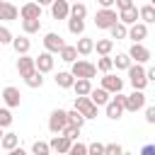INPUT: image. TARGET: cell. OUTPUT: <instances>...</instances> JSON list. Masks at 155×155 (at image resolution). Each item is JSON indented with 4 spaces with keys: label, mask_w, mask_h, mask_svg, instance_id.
Masks as SVG:
<instances>
[{
    "label": "cell",
    "mask_w": 155,
    "mask_h": 155,
    "mask_svg": "<svg viewBox=\"0 0 155 155\" xmlns=\"http://www.w3.org/2000/svg\"><path fill=\"white\" fill-rule=\"evenodd\" d=\"M104 111H107V116L111 121H119L124 116V111H126V94L124 92H114L111 99L104 104Z\"/></svg>",
    "instance_id": "1"
},
{
    "label": "cell",
    "mask_w": 155,
    "mask_h": 155,
    "mask_svg": "<svg viewBox=\"0 0 155 155\" xmlns=\"http://www.w3.org/2000/svg\"><path fill=\"white\" fill-rule=\"evenodd\" d=\"M126 73H128V82H131L133 90H145L148 87V75H145L143 63H131Z\"/></svg>",
    "instance_id": "2"
},
{
    "label": "cell",
    "mask_w": 155,
    "mask_h": 155,
    "mask_svg": "<svg viewBox=\"0 0 155 155\" xmlns=\"http://www.w3.org/2000/svg\"><path fill=\"white\" fill-rule=\"evenodd\" d=\"M114 22H119V12L114 7H99L94 15V27L97 29H109Z\"/></svg>",
    "instance_id": "3"
},
{
    "label": "cell",
    "mask_w": 155,
    "mask_h": 155,
    "mask_svg": "<svg viewBox=\"0 0 155 155\" xmlns=\"http://www.w3.org/2000/svg\"><path fill=\"white\" fill-rule=\"evenodd\" d=\"M70 73L75 75V78H94L97 75V65L94 63H90V61H85V58H75L73 63H70Z\"/></svg>",
    "instance_id": "4"
},
{
    "label": "cell",
    "mask_w": 155,
    "mask_h": 155,
    "mask_svg": "<svg viewBox=\"0 0 155 155\" xmlns=\"http://www.w3.org/2000/svg\"><path fill=\"white\" fill-rule=\"evenodd\" d=\"M75 109L85 119H97V111H99V107L90 99V94H75Z\"/></svg>",
    "instance_id": "5"
},
{
    "label": "cell",
    "mask_w": 155,
    "mask_h": 155,
    "mask_svg": "<svg viewBox=\"0 0 155 155\" xmlns=\"http://www.w3.org/2000/svg\"><path fill=\"white\" fill-rule=\"evenodd\" d=\"M68 124V111L65 109H53L51 116H48V131L51 133H61Z\"/></svg>",
    "instance_id": "6"
},
{
    "label": "cell",
    "mask_w": 155,
    "mask_h": 155,
    "mask_svg": "<svg viewBox=\"0 0 155 155\" xmlns=\"http://www.w3.org/2000/svg\"><path fill=\"white\" fill-rule=\"evenodd\" d=\"M126 53L131 56V61H133V63H148V61H150V51L143 46V41H133V44H131V48H128Z\"/></svg>",
    "instance_id": "7"
},
{
    "label": "cell",
    "mask_w": 155,
    "mask_h": 155,
    "mask_svg": "<svg viewBox=\"0 0 155 155\" xmlns=\"http://www.w3.org/2000/svg\"><path fill=\"white\" fill-rule=\"evenodd\" d=\"M53 56H56V53H51V51H46V48H44V51L34 58L36 70H39V73H51V70H53V65H56V58H53Z\"/></svg>",
    "instance_id": "8"
},
{
    "label": "cell",
    "mask_w": 155,
    "mask_h": 155,
    "mask_svg": "<svg viewBox=\"0 0 155 155\" xmlns=\"http://www.w3.org/2000/svg\"><path fill=\"white\" fill-rule=\"evenodd\" d=\"M140 109H145V94H143V90H133L131 94H126V111H140Z\"/></svg>",
    "instance_id": "9"
},
{
    "label": "cell",
    "mask_w": 155,
    "mask_h": 155,
    "mask_svg": "<svg viewBox=\"0 0 155 155\" xmlns=\"http://www.w3.org/2000/svg\"><path fill=\"white\" fill-rule=\"evenodd\" d=\"M0 99H2V104H5V107L17 109V107H19V102H22V94H19V90H17V87L7 85V87L2 90V94H0Z\"/></svg>",
    "instance_id": "10"
},
{
    "label": "cell",
    "mask_w": 155,
    "mask_h": 155,
    "mask_svg": "<svg viewBox=\"0 0 155 155\" xmlns=\"http://www.w3.org/2000/svg\"><path fill=\"white\" fill-rule=\"evenodd\" d=\"M102 87H104L109 94H114V92H121V90H124V80L109 70V73H104V78H102Z\"/></svg>",
    "instance_id": "11"
},
{
    "label": "cell",
    "mask_w": 155,
    "mask_h": 155,
    "mask_svg": "<svg viewBox=\"0 0 155 155\" xmlns=\"http://www.w3.org/2000/svg\"><path fill=\"white\" fill-rule=\"evenodd\" d=\"M63 46H65V41H63V36H61V34H56V31H48V34H44V48H46V51H51V53H58Z\"/></svg>",
    "instance_id": "12"
},
{
    "label": "cell",
    "mask_w": 155,
    "mask_h": 155,
    "mask_svg": "<svg viewBox=\"0 0 155 155\" xmlns=\"http://www.w3.org/2000/svg\"><path fill=\"white\" fill-rule=\"evenodd\" d=\"M48 7H51V17L53 19H68L70 17V2L68 0H53Z\"/></svg>",
    "instance_id": "13"
},
{
    "label": "cell",
    "mask_w": 155,
    "mask_h": 155,
    "mask_svg": "<svg viewBox=\"0 0 155 155\" xmlns=\"http://www.w3.org/2000/svg\"><path fill=\"white\" fill-rule=\"evenodd\" d=\"M19 19H41V5L34 2H24L19 7Z\"/></svg>",
    "instance_id": "14"
},
{
    "label": "cell",
    "mask_w": 155,
    "mask_h": 155,
    "mask_svg": "<svg viewBox=\"0 0 155 155\" xmlns=\"http://www.w3.org/2000/svg\"><path fill=\"white\" fill-rule=\"evenodd\" d=\"M51 150H56V153H68L70 150V145H73V140L65 136V133H53V138H51Z\"/></svg>",
    "instance_id": "15"
},
{
    "label": "cell",
    "mask_w": 155,
    "mask_h": 155,
    "mask_svg": "<svg viewBox=\"0 0 155 155\" xmlns=\"http://www.w3.org/2000/svg\"><path fill=\"white\" fill-rule=\"evenodd\" d=\"M148 36V24L145 22H133V24H128V36L126 39H131V41H143Z\"/></svg>",
    "instance_id": "16"
},
{
    "label": "cell",
    "mask_w": 155,
    "mask_h": 155,
    "mask_svg": "<svg viewBox=\"0 0 155 155\" xmlns=\"http://www.w3.org/2000/svg\"><path fill=\"white\" fill-rule=\"evenodd\" d=\"M31 70H36V63H34V58H31L29 53H22V56L17 58V73L24 78V75H29Z\"/></svg>",
    "instance_id": "17"
},
{
    "label": "cell",
    "mask_w": 155,
    "mask_h": 155,
    "mask_svg": "<svg viewBox=\"0 0 155 155\" xmlns=\"http://www.w3.org/2000/svg\"><path fill=\"white\" fill-rule=\"evenodd\" d=\"M17 17H19V10H17L12 2L0 0V19H2V22H15Z\"/></svg>",
    "instance_id": "18"
},
{
    "label": "cell",
    "mask_w": 155,
    "mask_h": 155,
    "mask_svg": "<svg viewBox=\"0 0 155 155\" xmlns=\"http://www.w3.org/2000/svg\"><path fill=\"white\" fill-rule=\"evenodd\" d=\"M10 46L15 48V53H17V56H22V53H29V48H31V41H29V34H22V36H15Z\"/></svg>",
    "instance_id": "19"
},
{
    "label": "cell",
    "mask_w": 155,
    "mask_h": 155,
    "mask_svg": "<svg viewBox=\"0 0 155 155\" xmlns=\"http://www.w3.org/2000/svg\"><path fill=\"white\" fill-rule=\"evenodd\" d=\"M53 80H56V85H58L61 90H70V87H73V82H75V75H73L70 70H58Z\"/></svg>",
    "instance_id": "20"
},
{
    "label": "cell",
    "mask_w": 155,
    "mask_h": 155,
    "mask_svg": "<svg viewBox=\"0 0 155 155\" xmlns=\"http://www.w3.org/2000/svg\"><path fill=\"white\" fill-rule=\"evenodd\" d=\"M90 99H92L97 107H104V104L111 99V94H109V92H107V90L99 85V87H92V90H90Z\"/></svg>",
    "instance_id": "21"
},
{
    "label": "cell",
    "mask_w": 155,
    "mask_h": 155,
    "mask_svg": "<svg viewBox=\"0 0 155 155\" xmlns=\"http://www.w3.org/2000/svg\"><path fill=\"white\" fill-rule=\"evenodd\" d=\"M140 17H138V7L136 5H131V7H126V10H119V22H124L126 27L128 24H133V22H138Z\"/></svg>",
    "instance_id": "22"
},
{
    "label": "cell",
    "mask_w": 155,
    "mask_h": 155,
    "mask_svg": "<svg viewBox=\"0 0 155 155\" xmlns=\"http://www.w3.org/2000/svg\"><path fill=\"white\" fill-rule=\"evenodd\" d=\"M75 48H78V53L80 56H90L92 51H94V39H90V36H80L78 39V44H75Z\"/></svg>",
    "instance_id": "23"
},
{
    "label": "cell",
    "mask_w": 155,
    "mask_h": 155,
    "mask_svg": "<svg viewBox=\"0 0 155 155\" xmlns=\"http://www.w3.org/2000/svg\"><path fill=\"white\" fill-rule=\"evenodd\" d=\"M17 145H19V136H17V133H12V131L2 133V138H0V148H2V150L10 153V150H15Z\"/></svg>",
    "instance_id": "24"
},
{
    "label": "cell",
    "mask_w": 155,
    "mask_h": 155,
    "mask_svg": "<svg viewBox=\"0 0 155 155\" xmlns=\"http://www.w3.org/2000/svg\"><path fill=\"white\" fill-rule=\"evenodd\" d=\"M68 31L73 36H82L85 34V19L80 17H68Z\"/></svg>",
    "instance_id": "25"
},
{
    "label": "cell",
    "mask_w": 155,
    "mask_h": 155,
    "mask_svg": "<svg viewBox=\"0 0 155 155\" xmlns=\"http://www.w3.org/2000/svg\"><path fill=\"white\" fill-rule=\"evenodd\" d=\"M109 36H111V39H116V41H121V39H126V36H128V27H126L124 22H114V24L109 27Z\"/></svg>",
    "instance_id": "26"
},
{
    "label": "cell",
    "mask_w": 155,
    "mask_h": 155,
    "mask_svg": "<svg viewBox=\"0 0 155 155\" xmlns=\"http://www.w3.org/2000/svg\"><path fill=\"white\" fill-rule=\"evenodd\" d=\"M94 51L99 53V56H109L111 51H114V39L109 36V39H97L94 41Z\"/></svg>",
    "instance_id": "27"
},
{
    "label": "cell",
    "mask_w": 155,
    "mask_h": 155,
    "mask_svg": "<svg viewBox=\"0 0 155 155\" xmlns=\"http://www.w3.org/2000/svg\"><path fill=\"white\" fill-rule=\"evenodd\" d=\"M78 56H80V53H78V48H75V46H70V44H65V46L58 51V58H61L63 63H73Z\"/></svg>",
    "instance_id": "28"
},
{
    "label": "cell",
    "mask_w": 155,
    "mask_h": 155,
    "mask_svg": "<svg viewBox=\"0 0 155 155\" xmlns=\"http://www.w3.org/2000/svg\"><path fill=\"white\" fill-rule=\"evenodd\" d=\"M24 85H27V87H31V90L41 87V85H44V73H39V70H31L29 75H24Z\"/></svg>",
    "instance_id": "29"
},
{
    "label": "cell",
    "mask_w": 155,
    "mask_h": 155,
    "mask_svg": "<svg viewBox=\"0 0 155 155\" xmlns=\"http://www.w3.org/2000/svg\"><path fill=\"white\" fill-rule=\"evenodd\" d=\"M73 90H75V94H90V90H92V80H90V78H75Z\"/></svg>",
    "instance_id": "30"
},
{
    "label": "cell",
    "mask_w": 155,
    "mask_h": 155,
    "mask_svg": "<svg viewBox=\"0 0 155 155\" xmlns=\"http://www.w3.org/2000/svg\"><path fill=\"white\" fill-rule=\"evenodd\" d=\"M138 17H140L145 24H155V5H143V7H138Z\"/></svg>",
    "instance_id": "31"
},
{
    "label": "cell",
    "mask_w": 155,
    "mask_h": 155,
    "mask_svg": "<svg viewBox=\"0 0 155 155\" xmlns=\"http://www.w3.org/2000/svg\"><path fill=\"white\" fill-rule=\"evenodd\" d=\"M111 61H114V68H116V70H128V65L133 63L126 51H124V53H116V58H111Z\"/></svg>",
    "instance_id": "32"
},
{
    "label": "cell",
    "mask_w": 155,
    "mask_h": 155,
    "mask_svg": "<svg viewBox=\"0 0 155 155\" xmlns=\"http://www.w3.org/2000/svg\"><path fill=\"white\" fill-rule=\"evenodd\" d=\"M70 17H80V19H85V17H87V5L80 2V0L70 2Z\"/></svg>",
    "instance_id": "33"
},
{
    "label": "cell",
    "mask_w": 155,
    "mask_h": 155,
    "mask_svg": "<svg viewBox=\"0 0 155 155\" xmlns=\"http://www.w3.org/2000/svg\"><path fill=\"white\" fill-rule=\"evenodd\" d=\"M41 19H22V31L24 34H39Z\"/></svg>",
    "instance_id": "34"
},
{
    "label": "cell",
    "mask_w": 155,
    "mask_h": 155,
    "mask_svg": "<svg viewBox=\"0 0 155 155\" xmlns=\"http://www.w3.org/2000/svg\"><path fill=\"white\" fill-rule=\"evenodd\" d=\"M85 121H87V119H85V116L75 109V107L68 111V124H75V126H80V128H82V126H85Z\"/></svg>",
    "instance_id": "35"
},
{
    "label": "cell",
    "mask_w": 155,
    "mask_h": 155,
    "mask_svg": "<svg viewBox=\"0 0 155 155\" xmlns=\"http://www.w3.org/2000/svg\"><path fill=\"white\" fill-rule=\"evenodd\" d=\"M114 68V61H111V56H99L97 58V70H102V73H109Z\"/></svg>",
    "instance_id": "36"
},
{
    "label": "cell",
    "mask_w": 155,
    "mask_h": 155,
    "mask_svg": "<svg viewBox=\"0 0 155 155\" xmlns=\"http://www.w3.org/2000/svg\"><path fill=\"white\" fill-rule=\"evenodd\" d=\"M0 126L2 128L12 126V109L10 107H0Z\"/></svg>",
    "instance_id": "37"
},
{
    "label": "cell",
    "mask_w": 155,
    "mask_h": 155,
    "mask_svg": "<svg viewBox=\"0 0 155 155\" xmlns=\"http://www.w3.org/2000/svg\"><path fill=\"white\" fill-rule=\"evenodd\" d=\"M12 39H15V34H12L5 24H0V46H10Z\"/></svg>",
    "instance_id": "38"
},
{
    "label": "cell",
    "mask_w": 155,
    "mask_h": 155,
    "mask_svg": "<svg viewBox=\"0 0 155 155\" xmlns=\"http://www.w3.org/2000/svg\"><path fill=\"white\" fill-rule=\"evenodd\" d=\"M80 131H82V128H80V126H75V124H65V128H63L61 133H65V136H68L70 140H78Z\"/></svg>",
    "instance_id": "39"
},
{
    "label": "cell",
    "mask_w": 155,
    "mask_h": 155,
    "mask_svg": "<svg viewBox=\"0 0 155 155\" xmlns=\"http://www.w3.org/2000/svg\"><path fill=\"white\" fill-rule=\"evenodd\" d=\"M31 153H34V155H48V153H51V145L44 143V140H36V143L31 145Z\"/></svg>",
    "instance_id": "40"
},
{
    "label": "cell",
    "mask_w": 155,
    "mask_h": 155,
    "mask_svg": "<svg viewBox=\"0 0 155 155\" xmlns=\"http://www.w3.org/2000/svg\"><path fill=\"white\" fill-rule=\"evenodd\" d=\"M70 155H87V145L85 143H78V140H73V145H70V150H68Z\"/></svg>",
    "instance_id": "41"
},
{
    "label": "cell",
    "mask_w": 155,
    "mask_h": 155,
    "mask_svg": "<svg viewBox=\"0 0 155 155\" xmlns=\"http://www.w3.org/2000/svg\"><path fill=\"white\" fill-rule=\"evenodd\" d=\"M124 153V148L119 145V143H109V145H104V155H121Z\"/></svg>",
    "instance_id": "42"
},
{
    "label": "cell",
    "mask_w": 155,
    "mask_h": 155,
    "mask_svg": "<svg viewBox=\"0 0 155 155\" xmlns=\"http://www.w3.org/2000/svg\"><path fill=\"white\" fill-rule=\"evenodd\" d=\"M87 153L90 155H104V145L102 143H90L87 145Z\"/></svg>",
    "instance_id": "43"
},
{
    "label": "cell",
    "mask_w": 155,
    "mask_h": 155,
    "mask_svg": "<svg viewBox=\"0 0 155 155\" xmlns=\"http://www.w3.org/2000/svg\"><path fill=\"white\" fill-rule=\"evenodd\" d=\"M145 121L148 124H155V104L153 107H145Z\"/></svg>",
    "instance_id": "44"
},
{
    "label": "cell",
    "mask_w": 155,
    "mask_h": 155,
    "mask_svg": "<svg viewBox=\"0 0 155 155\" xmlns=\"http://www.w3.org/2000/svg\"><path fill=\"white\" fill-rule=\"evenodd\" d=\"M114 5H116V10H126V7H131V5H133V0H116Z\"/></svg>",
    "instance_id": "45"
},
{
    "label": "cell",
    "mask_w": 155,
    "mask_h": 155,
    "mask_svg": "<svg viewBox=\"0 0 155 155\" xmlns=\"http://www.w3.org/2000/svg\"><path fill=\"white\" fill-rule=\"evenodd\" d=\"M140 153H143V155H155V145H145Z\"/></svg>",
    "instance_id": "46"
},
{
    "label": "cell",
    "mask_w": 155,
    "mask_h": 155,
    "mask_svg": "<svg viewBox=\"0 0 155 155\" xmlns=\"http://www.w3.org/2000/svg\"><path fill=\"white\" fill-rule=\"evenodd\" d=\"M145 75H148V82H155V65L150 70H145Z\"/></svg>",
    "instance_id": "47"
},
{
    "label": "cell",
    "mask_w": 155,
    "mask_h": 155,
    "mask_svg": "<svg viewBox=\"0 0 155 155\" xmlns=\"http://www.w3.org/2000/svg\"><path fill=\"white\" fill-rule=\"evenodd\" d=\"M97 2H99V7H114L116 0H97Z\"/></svg>",
    "instance_id": "48"
},
{
    "label": "cell",
    "mask_w": 155,
    "mask_h": 155,
    "mask_svg": "<svg viewBox=\"0 0 155 155\" xmlns=\"http://www.w3.org/2000/svg\"><path fill=\"white\" fill-rule=\"evenodd\" d=\"M36 2H39V5H41V7H44V5H51V2H53V0H36Z\"/></svg>",
    "instance_id": "49"
},
{
    "label": "cell",
    "mask_w": 155,
    "mask_h": 155,
    "mask_svg": "<svg viewBox=\"0 0 155 155\" xmlns=\"http://www.w3.org/2000/svg\"><path fill=\"white\" fill-rule=\"evenodd\" d=\"M2 133H5V128H2V126H0V138H2Z\"/></svg>",
    "instance_id": "50"
},
{
    "label": "cell",
    "mask_w": 155,
    "mask_h": 155,
    "mask_svg": "<svg viewBox=\"0 0 155 155\" xmlns=\"http://www.w3.org/2000/svg\"><path fill=\"white\" fill-rule=\"evenodd\" d=\"M150 5H155V0H150Z\"/></svg>",
    "instance_id": "51"
},
{
    "label": "cell",
    "mask_w": 155,
    "mask_h": 155,
    "mask_svg": "<svg viewBox=\"0 0 155 155\" xmlns=\"http://www.w3.org/2000/svg\"><path fill=\"white\" fill-rule=\"evenodd\" d=\"M68 2H75V0H68Z\"/></svg>",
    "instance_id": "52"
},
{
    "label": "cell",
    "mask_w": 155,
    "mask_h": 155,
    "mask_svg": "<svg viewBox=\"0 0 155 155\" xmlns=\"http://www.w3.org/2000/svg\"><path fill=\"white\" fill-rule=\"evenodd\" d=\"M0 102H2V99H0Z\"/></svg>",
    "instance_id": "53"
}]
</instances>
